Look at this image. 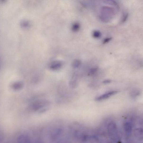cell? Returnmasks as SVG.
Wrapping results in <instances>:
<instances>
[{"label": "cell", "mask_w": 143, "mask_h": 143, "mask_svg": "<svg viewBox=\"0 0 143 143\" xmlns=\"http://www.w3.org/2000/svg\"><path fill=\"white\" fill-rule=\"evenodd\" d=\"M106 3L108 4H111V5H114L117 6V3L114 0H107L106 1Z\"/></svg>", "instance_id": "cell-15"}, {"label": "cell", "mask_w": 143, "mask_h": 143, "mask_svg": "<svg viewBox=\"0 0 143 143\" xmlns=\"http://www.w3.org/2000/svg\"><path fill=\"white\" fill-rule=\"evenodd\" d=\"M111 81L110 80H106L103 81V83L105 84H107L110 83Z\"/></svg>", "instance_id": "cell-19"}, {"label": "cell", "mask_w": 143, "mask_h": 143, "mask_svg": "<svg viewBox=\"0 0 143 143\" xmlns=\"http://www.w3.org/2000/svg\"><path fill=\"white\" fill-rule=\"evenodd\" d=\"M124 129L125 134L127 136H129L131 135L132 129L131 124L129 122H126L125 124L124 125Z\"/></svg>", "instance_id": "cell-7"}, {"label": "cell", "mask_w": 143, "mask_h": 143, "mask_svg": "<svg viewBox=\"0 0 143 143\" xmlns=\"http://www.w3.org/2000/svg\"><path fill=\"white\" fill-rule=\"evenodd\" d=\"M139 92L138 91H133V92L132 93V95L133 97H136L138 95H139Z\"/></svg>", "instance_id": "cell-17"}, {"label": "cell", "mask_w": 143, "mask_h": 143, "mask_svg": "<svg viewBox=\"0 0 143 143\" xmlns=\"http://www.w3.org/2000/svg\"><path fill=\"white\" fill-rule=\"evenodd\" d=\"M80 25L79 23H75L72 26V29L74 32H78L79 30Z\"/></svg>", "instance_id": "cell-12"}, {"label": "cell", "mask_w": 143, "mask_h": 143, "mask_svg": "<svg viewBox=\"0 0 143 143\" xmlns=\"http://www.w3.org/2000/svg\"><path fill=\"white\" fill-rule=\"evenodd\" d=\"M114 11L113 9L111 8L105 7L102 8L100 16L101 20L105 22H108L114 14Z\"/></svg>", "instance_id": "cell-3"}, {"label": "cell", "mask_w": 143, "mask_h": 143, "mask_svg": "<svg viewBox=\"0 0 143 143\" xmlns=\"http://www.w3.org/2000/svg\"><path fill=\"white\" fill-rule=\"evenodd\" d=\"M135 137L139 140H141L143 139V129L139 128L135 129L134 132Z\"/></svg>", "instance_id": "cell-8"}, {"label": "cell", "mask_w": 143, "mask_h": 143, "mask_svg": "<svg viewBox=\"0 0 143 143\" xmlns=\"http://www.w3.org/2000/svg\"><path fill=\"white\" fill-rule=\"evenodd\" d=\"M108 135L113 141L115 143H119L120 141L117 125L114 122H111L108 125Z\"/></svg>", "instance_id": "cell-2"}, {"label": "cell", "mask_w": 143, "mask_h": 143, "mask_svg": "<svg viewBox=\"0 0 143 143\" xmlns=\"http://www.w3.org/2000/svg\"><path fill=\"white\" fill-rule=\"evenodd\" d=\"M98 68L97 67H94L91 68L89 71V74L90 75H92L96 73L98 70Z\"/></svg>", "instance_id": "cell-14"}, {"label": "cell", "mask_w": 143, "mask_h": 143, "mask_svg": "<svg viewBox=\"0 0 143 143\" xmlns=\"http://www.w3.org/2000/svg\"><path fill=\"white\" fill-rule=\"evenodd\" d=\"M111 39L112 38L111 37H108L105 39L103 41V43L106 44L108 43L111 40Z\"/></svg>", "instance_id": "cell-18"}, {"label": "cell", "mask_w": 143, "mask_h": 143, "mask_svg": "<svg viewBox=\"0 0 143 143\" xmlns=\"http://www.w3.org/2000/svg\"><path fill=\"white\" fill-rule=\"evenodd\" d=\"M101 34L100 31H95L92 33V36L95 38L98 39L101 37Z\"/></svg>", "instance_id": "cell-13"}, {"label": "cell", "mask_w": 143, "mask_h": 143, "mask_svg": "<svg viewBox=\"0 0 143 143\" xmlns=\"http://www.w3.org/2000/svg\"><path fill=\"white\" fill-rule=\"evenodd\" d=\"M31 141L30 138L26 135H20L17 138V141L19 143H30Z\"/></svg>", "instance_id": "cell-5"}, {"label": "cell", "mask_w": 143, "mask_h": 143, "mask_svg": "<svg viewBox=\"0 0 143 143\" xmlns=\"http://www.w3.org/2000/svg\"><path fill=\"white\" fill-rule=\"evenodd\" d=\"M61 130L59 129H56L53 130L50 134V139L52 140H55L61 134Z\"/></svg>", "instance_id": "cell-6"}, {"label": "cell", "mask_w": 143, "mask_h": 143, "mask_svg": "<svg viewBox=\"0 0 143 143\" xmlns=\"http://www.w3.org/2000/svg\"><path fill=\"white\" fill-rule=\"evenodd\" d=\"M128 14L126 13L125 14L123 15V17L122 18V22H125L126 21L127 19V18H128Z\"/></svg>", "instance_id": "cell-16"}, {"label": "cell", "mask_w": 143, "mask_h": 143, "mask_svg": "<svg viewBox=\"0 0 143 143\" xmlns=\"http://www.w3.org/2000/svg\"><path fill=\"white\" fill-rule=\"evenodd\" d=\"M118 92L117 91H112L104 94L95 98L97 101H101L107 99L112 96L117 94Z\"/></svg>", "instance_id": "cell-4"}, {"label": "cell", "mask_w": 143, "mask_h": 143, "mask_svg": "<svg viewBox=\"0 0 143 143\" xmlns=\"http://www.w3.org/2000/svg\"><path fill=\"white\" fill-rule=\"evenodd\" d=\"M81 61L79 60H75L72 63V67L74 68H78L81 65Z\"/></svg>", "instance_id": "cell-11"}, {"label": "cell", "mask_w": 143, "mask_h": 143, "mask_svg": "<svg viewBox=\"0 0 143 143\" xmlns=\"http://www.w3.org/2000/svg\"><path fill=\"white\" fill-rule=\"evenodd\" d=\"M62 66V63L59 61H56L53 63L51 68L53 69L57 70L60 68Z\"/></svg>", "instance_id": "cell-10"}, {"label": "cell", "mask_w": 143, "mask_h": 143, "mask_svg": "<svg viewBox=\"0 0 143 143\" xmlns=\"http://www.w3.org/2000/svg\"><path fill=\"white\" fill-rule=\"evenodd\" d=\"M51 103L49 101L47 100H38L30 104L28 106V109L34 112L38 111L39 113H43L49 109Z\"/></svg>", "instance_id": "cell-1"}, {"label": "cell", "mask_w": 143, "mask_h": 143, "mask_svg": "<svg viewBox=\"0 0 143 143\" xmlns=\"http://www.w3.org/2000/svg\"><path fill=\"white\" fill-rule=\"evenodd\" d=\"M23 86V83L20 82H15L12 84L11 88L13 90L18 91L22 89Z\"/></svg>", "instance_id": "cell-9"}]
</instances>
